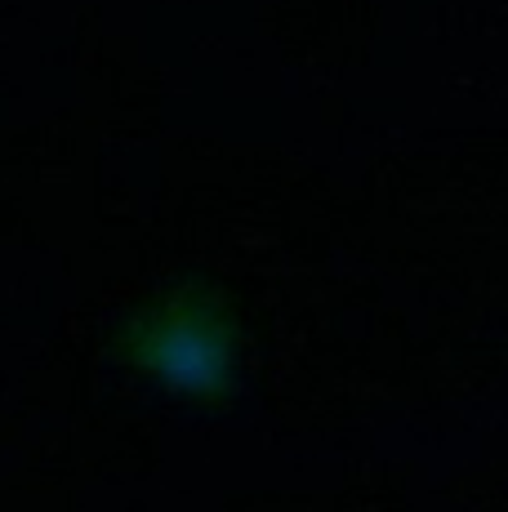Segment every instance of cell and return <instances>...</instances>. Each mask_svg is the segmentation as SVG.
<instances>
[{"label":"cell","instance_id":"6da1fadb","mask_svg":"<svg viewBox=\"0 0 508 512\" xmlns=\"http://www.w3.org/2000/svg\"><path fill=\"white\" fill-rule=\"evenodd\" d=\"M152 374L174 388H219L228 374V339L205 308H165L148 321L139 343Z\"/></svg>","mask_w":508,"mask_h":512}]
</instances>
